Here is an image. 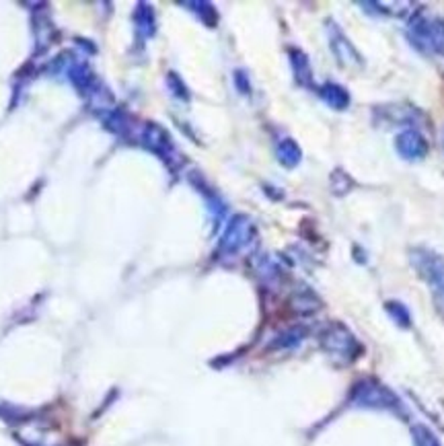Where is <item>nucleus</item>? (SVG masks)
Returning a JSON list of instances; mask_svg holds the SVG:
<instances>
[{
	"mask_svg": "<svg viewBox=\"0 0 444 446\" xmlns=\"http://www.w3.org/2000/svg\"><path fill=\"white\" fill-rule=\"evenodd\" d=\"M354 401L358 405H366V407H382V409H395L399 401L397 397L387 391L385 387L377 384V382H360L354 389Z\"/></svg>",
	"mask_w": 444,
	"mask_h": 446,
	"instance_id": "nucleus-1",
	"label": "nucleus"
},
{
	"mask_svg": "<svg viewBox=\"0 0 444 446\" xmlns=\"http://www.w3.org/2000/svg\"><path fill=\"white\" fill-rule=\"evenodd\" d=\"M416 265L422 272V276L428 280V284L444 297V261L434 253H422L416 257Z\"/></svg>",
	"mask_w": 444,
	"mask_h": 446,
	"instance_id": "nucleus-2",
	"label": "nucleus"
},
{
	"mask_svg": "<svg viewBox=\"0 0 444 446\" xmlns=\"http://www.w3.org/2000/svg\"><path fill=\"white\" fill-rule=\"evenodd\" d=\"M323 345L331 354H341V356H348V358L356 352V341L352 340V336L346 329H341V327L329 329L327 336L323 338Z\"/></svg>",
	"mask_w": 444,
	"mask_h": 446,
	"instance_id": "nucleus-3",
	"label": "nucleus"
},
{
	"mask_svg": "<svg viewBox=\"0 0 444 446\" xmlns=\"http://www.w3.org/2000/svg\"><path fill=\"white\" fill-rule=\"evenodd\" d=\"M397 150L402 152L405 159H422L426 154V140L416 132H405L397 138Z\"/></svg>",
	"mask_w": 444,
	"mask_h": 446,
	"instance_id": "nucleus-4",
	"label": "nucleus"
},
{
	"mask_svg": "<svg viewBox=\"0 0 444 446\" xmlns=\"http://www.w3.org/2000/svg\"><path fill=\"white\" fill-rule=\"evenodd\" d=\"M414 438H416V446H440L438 440L432 436V432H428L422 425L414 430Z\"/></svg>",
	"mask_w": 444,
	"mask_h": 446,
	"instance_id": "nucleus-5",
	"label": "nucleus"
},
{
	"mask_svg": "<svg viewBox=\"0 0 444 446\" xmlns=\"http://www.w3.org/2000/svg\"><path fill=\"white\" fill-rule=\"evenodd\" d=\"M327 88H329V91L334 93V95H327V93H325V99H327V101H329L331 105H334V107H346V105H348V101H350V99H348V95H346V93H343V91H341L339 86L329 85V86H327Z\"/></svg>",
	"mask_w": 444,
	"mask_h": 446,
	"instance_id": "nucleus-6",
	"label": "nucleus"
}]
</instances>
